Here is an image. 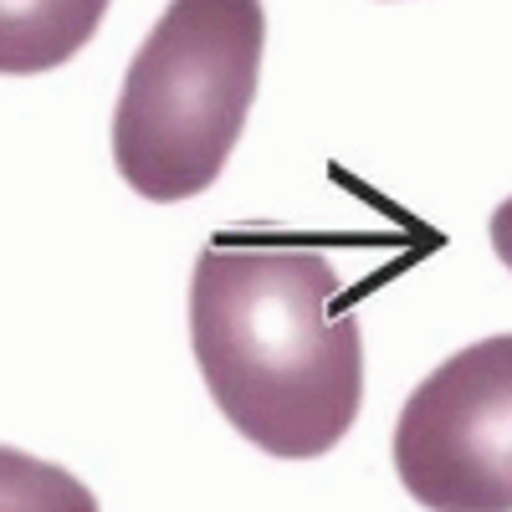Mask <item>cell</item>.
Returning <instances> with one entry per match:
<instances>
[{"label":"cell","mask_w":512,"mask_h":512,"mask_svg":"<svg viewBox=\"0 0 512 512\" xmlns=\"http://www.w3.org/2000/svg\"><path fill=\"white\" fill-rule=\"evenodd\" d=\"M487 231H492V251H497V262L512 272V195L492 210V226H487Z\"/></svg>","instance_id":"cell-6"},{"label":"cell","mask_w":512,"mask_h":512,"mask_svg":"<svg viewBox=\"0 0 512 512\" xmlns=\"http://www.w3.org/2000/svg\"><path fill=\"white\" fill-rule=\"evenodd\" d=\"M0 512H98V497L67 466L0 446Z\"/></svg>","instance_id":"cell-5"},{"label":"cell","mask_w":512,"mask_h":512,"mask_svg":"<svg viewBox=\"0 0 512 512\" xmlns=\"http://www.w3.org/2000/svg\"><path fill=\"white\" fill-rule=\"evenodd\" d=\"M108 0H0V77L72 62L93 41Z\"/></svg>","instance_id":"cell-4"},{"label":"cell","mask_w":512,"mask_h":512,"mask_svg":"<svg viewBox=\"0 0 512 512\" xmlns=\"http://www.w3.org/2000/svg\"><path fill=\"white\" fill-rule=\"evenodd\" d=\"M344 277L303 241L216 236L190 277V349L216 410L267 456L313 461L364 405V338Z\"/></svg>","instance_id":"cell-1"},{"label":"cell","mask_w":512,"mask_h":512,"mask_svg":"<svg viewBox=\"0 0 512 512\" xmlns=\"http://www.w3.org/2000/svg\"><path fill=\"white\" fill-rule=\"evenodd\" d=\"M262 47V0H169L113 103V164L128 190L175 205L216 185L246 128Z\"/></svg>","instance_id":"cell-2"},{"label":"cell","mask_w":512,"mask_h":512,"mask_svg":"<svg viewBox=\"0 0 512 512\" xmlns=\"http://www.w3.org/2000/svg\"><path fill=\"white\" fill-rule=\"evenodd\" d=\"M395 477L431 512H512V333L441 359L395 420Z\"/></svg>","instance_id":"cell-3"}]
</instances>
